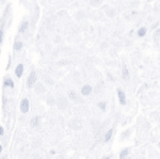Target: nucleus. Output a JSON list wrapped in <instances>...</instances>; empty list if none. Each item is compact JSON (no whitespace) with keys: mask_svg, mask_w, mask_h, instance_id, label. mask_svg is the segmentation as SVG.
<instances>
[{"mask_svg":"<svg viewBox=\"0 0 160 159\" xmlns=\"http://www.w3.org/2000/svg\"><path fill=\"white\" fill-rule=\"evenodd\" d=\"M146 32H148V30H146V28H144V27L140 28V29L138 30V37H145Z\"/></svg>","mask_w":160,"mask_h":159,"instance_id":"9d476101","label":"nucleus"},{"mask_svg":"<svg viewBox=\"0 0 160 159\" xmlns=\"http://www.w3.org/2000/svg\"><path fill=\"white\" fill-rule=\"evenodd\" d=\"M4 135V128L0 125V136H3Z\"/></svg>","mask_w":160,"mask_h":159,"instance_id":"f3484780","label":"nucleus"},{"mask_svg":"<svg viewBox=\"0 0 160 159\" xmlns=\"http://www.w3.org/2000/svg\"><path fill=\"white\" fill-rule=\"evenodd\" d=\"M128 155H129V148H124V150L121 151L120 153V159H127Z\"/></svg>","mask_w":160,"mask_h":159,"instance_id":"0eeeda50","label":"nucleus"},{"mask_svg":"<svg viewBox=\"0 0 160 159\" xmlns=\"http://www.w3.org/2000/svg\"><path fill=\"white\" fill-rule=\"evenodd\" d=\"M22 42H16L14 44V49L16 50V51H19V50H22Z\"/></svg>","mask_w":160,"mask_h":159,"instance_id":"ddd939ff","label":"nucleus"},{"mask_svg":"<svg viewBox=\"0 0 160 159\" xmlns=\"http://www.w3.org/2000/svg\"><path fill=\"white\" fill-rule=\"evenodd\" d=\"M35 82H37V73L33 71L30 73V75L27 79V87L28 88H32Z\"/></svg>","mask_w":160,"mask_h":159,"instance_id":"f03ea898","label":"nucleus"},{"mask_svg":"<svg viewBox=\"0 0 160 159\" xmlns=\"http://www.w3.org/2000/svg\"><path fill=\"white\" fill-rule=\"evenodd\" d=\"M50 154H52V155H53V154H56V151L55 150H51L50 151Z\"/></svg>","mask_w":160,"mask_h":159,"instance_id":"6ab92c4d","label":"nucleus"},{"mask_svg":"<svg viewBox=\"0 0 160 159\" xmlns=\"http://www.w3.org/2000/svg\"><path fill=\"white\" fill-rule=\"evenodd\" d=\"M3 41V30H0V44Z\"/></svg>","mask_w":160,"mask_h":159,"instance_id":"2eb2a0df","label":"nucleus"},{"mask_svg":"<svg viewBox=\"0 0 160 159\" xmlns=\"http://www.w3.org/2000/svg\"><path fill=\"white\" fill-rule=\"evenodd\" d=\"M69 97H71L72 99H76V93H75V92H71V93H69Z\"/></svg>","mask_w":160,"mask_h":159,"instance_id":"dca6fc26","label":"nucleus"},{"mask_svg":"<svg viewBox=\"0 0 160 159\" xmlns=\"http://www.w3.org/2000/svg\"><path fill=\"white\" fill-rule=\"evenodd\" d=\"M98 108L102 109V111H104V110H106V108H107V102H98Z\"/></svg>","mask_w":160,"mask_h":159,"instance_id":"4468645a","label":"nucleus"},{"mask_svg":"<svg viewBox=\"0 0 160 159\" xmlns=\"http://www.w3.org/2000/svg\"><path fill=\"white\" fill-rule=\"evenodd\" d=\"M129 71H128V68L126 67V66H124L123 67V78L124 79H126V80H127V79H129Z\"/></svg>","mask_w":160,"mask_h":159,"instance_id":"9b49d317","label":"nucleus"},{"mask_svg":"<svg viewBox=\"0 0 160 159\" xmlns=\"http://www.w3.org/2000/svg\"><path fill=\"white\" fill-rule=\"evenodd\" d=\"M112 136H113V129L112 128H110V129L108 130L105 135V142H109V141L111 140V138H112Z\"/></svg>","mask_w":160,"mask_h":159,"instance_id":"6e6552de","label":"nucleus"},{"mask_svg":"<svg viewBox=\"0 0 160 159\" xmlns=\"http://www.w3.org/2000/svg\"><path fill=\"white\" fill-rule=\"evenodd\" d=\"M28 25H29V22H27V20H25V22H22V25H20V27H19V32L20 33H24L26 30L28 29Z\"/></svg>","mask_w":160,"mask_h":159,"instance_id":"1a4fd4ad","label":"nucleus"},{"mask_svg":"<svg viewBox=\"0 0 160 159\" xmlns=\"http://www.w3.org/2000/svg\"><path fill=\"white\" fill-rule=\"evenodd\" d=\"M111 157H110V156H105V157H102V159H110Z\"/></svg>","mask_w":160,"mask_h":159,"instance_id":"a211bd4d","label":"nucleus"},{"mask_svg":"<svg viewBox=\"0 0 160 159\" xmlns=\"http://www.w3.org/2000/svg\"><path fill=\"white\" fill-rule=\"evenodd\" d=\"M38 123H40V117H34L32 119V121H31V126L37 127L38 125Z\"/></svg>","mask_w":160,"mask_h":159,"instance_id":"f8f14e48","label":"nucleus"},{"mask_svg":"<svg viewBox=\"0 0 160 159\" xmlns=\"http://www.w3.org/2000/svg\"><path fill=\"white\" fill-rule=\"evenodd\" d=\"M22 74H24V65L22 64H18L16 66V68H15V75H16V77L20 78L22 76Z\"/></svg>","mask_w":160,"mask_h":159,"instance_id":"39448f33","label":"nucleus"},{"mask_svg":"<svg viewBox=\"0 0 160 159\" xmlns=\"http://www.w3.org/2000/svg\"><path fill=\"white\" fill-rule=\"evenodd\" d=\"M3 87L4 88H11V89H13L14 88V81H13V79H11V78H6L3 80Z\"/></svg>","mask_w":160,"mask_h":159,"instance_id":"423d86ee","label":"nucleus"},{"mask_svg":"<svg viewBox=\"0 0 160 159\" xmlns=\"http://www.w3.org/2000/svg\"><path fill=\"white\" fill-rule=\"evenodd\" d=\"M1 153H2V145L0 144V154H1Z\"/></svg>","mask_w":160,"mask_h":159,"instance_id":"aec40b11","label":"nucleus"},{"mask_svg":"<svg viewBox=\"0 0 160 159\" xmlns=\"http://www.w3.org/2000/svg\"><path fill=\"white\" fill-rule=\"evenodd\" d=\"M118 97L121 105H126V102H127V101H126V95L121 89H118Z\"/></svg>","mask_w":160,"mask_h":159,"instance_id":"7ed1b4c3","label":"nucleus"},{"mask_svg":"<svg viewBox=\"0 0 160 159\" xmlns=\"http://www.w3.org/2000/svg\"><path fill=\"white\" fill-rule=\"evenodd\" d=\"M92 93V87L89 86V84H86L81 88V94L84 96H88Z\"/></svg>","mask_w":160,"mask_h":159,"instance_id":"20e7f679","label":"nucleus"},{"mask_svg":"<svg viewBox=\"0 0 160 159\" xmlns=\"http://www.w3.org/2000/svg\"><path fill=\"white\" fill-rule=\"evenodd\" d=\"M20 111L22 112V113H27L28 111H29L30 109V102L28 98H24L22 99V102H20Z\"/></svg>","mask_w":160,"mask_h":159,"instance_id":"f257e3e1","label":"nucleus"}]
</instances>
